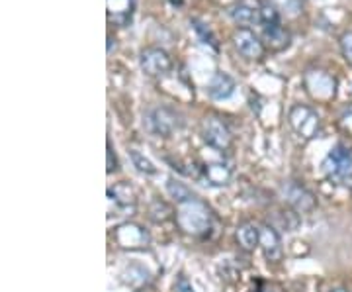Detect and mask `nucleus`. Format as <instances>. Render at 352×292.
<instances>
[{"label": "nucleus", "mask_w": 352, "mask_h": 292, "mask_svg": "<svg viewBox=\"0 0 352 292\" xmlns=\"http://www.w3.org/2000/svg\"><path fill=\"white\" fill-rule=\"evenodd\" d=\"M323 171L331 182L352 189V152L344 145H335L323 161Z\"/></svg>", "instance_id": "f03ea898"}, {"label": "nucleus", "mask_w": 352, "mask_h": 292, "mask_svg": "<svg viewBox=\"0 0 352 292\" xmlns=\"http://www.w3.org/2000/svg\"><path fill=\"white\" fill-rule=\"evenodd\" d=\"M233 177V169L223 163V161H215V163H206L201 167V178L206 180V185L212 187H226Z\"/></svg>", "instance_id": "ddd939ff"}, {"label": "nucleus", "mask_w": 352, "mask_h": 292, "mask_svg": "<svg viewBox=\"0 0 352 292\" xmlns=\"http://www.w3.org/2000/svg\"><path fill=\"white\" fill-rule=\"evenodd\" d=\"M235 89H237V83L233 81V76L227 75L223 71L214 73V76L210 79V83H208V87H206L208 94H210L214 101H226V98H229V96L235 92Z\"/></svg>", "instance_id": "f8f14e48"}, {"label": "nucleus", "mask_w": 352, "mask_h": 292, "mask_svg": "<svg viewBox=\"0 0 352 292\" xmlns=\"http://www.w3.org/2000/svg\"><path fill=\"white\" fill-rule=\"evenodd\" d=\"M303 85L317 102H331L337 96V79L321 69H309L303 75Z\"/></svg>", "instance_id": "39448f33"}, {"label": "nucleus", "mask_w": 352, "mask_h": 292, "mask_svg": "<svg viewBox=\"0 0 352 292\" xmlns=\"http://www.w3.org/2000/svg\"><path fill=\"white\" fill-rule=\"evenodd\" d=\"M168 2H170L173 6H182V4H184V0H168Z\"/></svg>", "instance_id": "a878e982"}, {"label": "nucleus", "mask_w": 352, "mask_h": 292, "mask_svg": "<svg viewBox=\"0 0 352 292\" xmlns=\"http://www.w3.org/2000/svg\"><path fill=\"white\" fill-rule=\"evenodd\" d=\"M229 14H231V18L241 25H249L254 24V22H258V8H252L247 2L235 4V6L229 10Z\"/></svg>", "instance_id": "f3484780"}, {"label": "nucleus", "mask_w": 352, "mask_h": 292, "mask_svg": "<svg viewBox=\"0 0 352 292\" xmlns=\"http://www.w3.org/2000/svg\"><path fill=\"white\" fill-rule=\"evenodd\" d=\"M108 18L116 24H127L135 8V0H106Z\"/></svg>", "instance_id": "dca6fc26"}, {"label": "nucleus", "mask_w": 352, "mask_h": 292, "mask_svg": "<svg viewBox=\"0 0 352 292\" xmlns=\"http://www.w3.org/2000/svg\"><path fill=\"white\" fill-rule=\"evenodd\" d=\"M116 242L124 249H143L149 243L147 231L138 226V224H124L116 229Z\"/></svg>", "instance_id": "9b49d317"}, {"label": "nucleus", "mask_w": 352, "mask_h": 292, "mask_svg": "<svg viewBox=\"0 0 352 292\" xmlns=\"http://www.w3.org/2000/svg\"><path fill=\"white\" fill-rule=\"evenodd\" d=\"M289 41H292V36L282 24L264 25L263 43L266 50L284 51L289 45Z\"/></svg>", "instance_id": "4468645a"}, {"label": "nucleus", "mask_w": 352, "mask_h": 292, "mask_svg": "<svg viewBox=\"0 0 352 292\" xmlns=\"http://www.w3.org/2000/svg\"><path fill=\"white\" fill-rule=\"evenodd\" d=\"M108 212L110 216H127L135 210V194L129 185H118L108 189Z\"/></svg>", "instance_id": "1a4fd4ad"}, {"label": "nucleus", "mask_w": 352, "mask_h": 292, "mask_svg": "<svg viewBox=\"0 0 352 292\" xmlns=\"http://www.w3.org/2000/svg\"><path fill=\"white\" fill-rule=\"evenodd\" d=\"M192 25H194V30L200 34V38L204 43H210V45L217 48L214 34H212V30H210V28H206V24H201V22H198V20H192Z\"/></svg>", "instance_id": "4be33fe9"}, {"label": "nucleus", "mask_w": 352, "mask_h": 292, "mask_svg": "<svg viewBox=\"0 0 352 292\" xmlns=\"http://www.w3.org/2000/svg\"><path fill=\"white\" fill-rule=\"evenodd\" d=\"M145 126L151 134L168 138V136H173L175 132H178L182 127V120H180V114L176 112L175 108L157 106V108H151L145 114Z\"/></svg>", "instance_id": "20e7f679"}, {"label": "nucleus", "mask_w": 352, "mask_h": 292, "mask_svg": "<svg viewBox=\"0 0 352 292\" xmlns=\"http://www.w3.org/2000/svg\"><path fill=\"white\" fill-rule=\"evenodd\" d=\"M340 51H342V57L346 59V63L352 65V32H346L340 36Z\"/></svg>", "instance_id": "5701e85b"}, {"label": "nucleus", "mask_w": 352, "mask_h": 292, "mask_svg": "<svg viewBox=\"0 0 352 292\" xmlns=\"http://www.w3.org/2000/svg\"><path fill=\"white\" fill-rule=\"evenodd\" d=\"M201 138L210 147H214L217 152H226L233 143L231 129L227 127L221 118H215V116H210L201 122Z\"/></svg>", "instance_id": "0eeeda50"}, {"label": "nucleus", "mask_w": 352, "mask_h": 292, "mask_svg": "<svg viewBox=\"0 0 352 292\" xmlns=\"http://www.w3.org/2000/svg\"><path fill=\"white\" fill-rule=\"evenodd\" d=\"M112 161L116 163V157H113L112 153V145L108 143V173H112Z\"/></svg>", "instance_id": "393cba45"}, {"label": "nucleus", "mask_w": 352, "mask_h": 292, "mask_svg": "<svg viewBox=\"0 0 352 292\" xmlns=\"http://www.w3.org/2000/svg\"><path fill=\"white\" fill-rule=\"evenodd\" d=\"M166 191H168V194H170V196H173V198H175L178 204L184 202V200H188V198H192V196H194V194H192V192H190L188 189L182 185V182L173 180V178L166 182Z\"/></svg>", "instance_id": "aec40b11"}, {"label": "nucleus", "mask_w": 352, "mask_h": 292, "mask_svg": "<svg viewBox=\"0 0 352 292\" xmlns=\"http://www.w3.org/2000/svg\"><path fill=\"white\" fill-rule=\"evenodd\" d=\"M258 24L264 25H276L282 24V14L274 2H263L258 4Z\"/></svg>", "instance_id": "6ab92c4d"}, {"label": "nucleus", "mask_w": 352, "mask_h": 292, "mask_svg": "<svg viewBox=\"0 0 352 292\" xmlns=\"http://www.w3.org/2000/svg\"><path fill=\"white\" fill-rule=\"evenodd\" d=\"M282 194H284V200L298 212H311L315 208V196L311 192L307 191L303 185L296 182V180H288L282 185Z\"/></svg>", "instance_id": "9d476101"}, {"label": "nucleus", "mask_w": 352, "mask_h": 292, "mask_svg": "<svg viewBox=\"0 0 352 292\" xmlns=\"http://www.w3.org/2000/svg\"><path fill=\"white\" fill-rule=\"evenodd\" d=\"M139 67L147 76L161 79L173 69V57L163 48H145L139 53Z\"/></svg>", "instance_id": "423d86ee"}, {"label": "nucleus", "mask_w": 352, "mask_h": 292, "mask_svg": "<svg viewBox=\"0 0 352 292\" xmlns=\"http://www.w3.org/2000/svg\"><path fill=\"white\" fill-rule=\"evenodd\" d=\"M175 291L176 292H194L192 289V284H190V280L184 277V275H180L175 282Z\"/></svg>", "instance_id": "b1692460"}, {"label": "nucleus", "mask_w": 352, "mask_h": 292, "mask_svg": "<svg viewBox=\"0 0 352 292\" xmlns=\"http://www.w3.org/2000/svg\"><path fill=\"white\" fill-rule=\"evenodd\" d=\"M258 292H272V291H270V289H261Z\"/></svg>", "instance_id": "bb28decb"}, {"label": "nucleus", "mask_w": 352, "mask_h": 292, "mask_svg": "<svg viewBox=\"0 0 352 292\" xmlns=\"http://www.w3.org/2000/svg\"><path fill=\"white\" fill-rule=\"evenodd\" d=\"M231 41H233L235 50L239 51V55H243L249 61H256V59H263L264 57L266 48H264L263 39L258 38L249 28H237L233 32Z\"/></svg>", "instance_id": "6e6552de"}, {"label": "nucleus", "mask_w": 352, "mask_h": 292, "mask_svg": "<svg viewBox=\"0 0 352 292\" xmlns=\"http://www.w3.org/2000/svg\"><path fill=\"white\" fill-rule=\"evenodd\" d=\"M333 292H346V291H333Z\"/></svg>", "instance_id": "cd10ccee"}, {"label": "nucleus", "mask_w": 352, "mask_h": 292, "mask_svg": "<svg viewBox=\"0 0 352 292\" xmlns=\"http://www.w3.org/2000/svg\"><path fill=\"white\" fill-rule=\"evenodd\" d=\"M176 222H178L180 229L190 236H206L212 229L214 216H212V210L201 202L200 198L192 196L188 200L178 204Z\"/></svg>", "instance_id": "f257e3e1"}, {"label": "nucleus", "mask_w": 352, "mask_h": 292, "mask_svg": "<svg viewBox=\"0 0 352 292\" xmlns=\"http://www.w3.org/2000/svg\"><path fill=\"white\" fill-rule=\"evenodd\" d=\"M261 247L268 261H278L282 257V242L280 236L272 226H263L261 228Z\"/></svg>", "instance_id": "2eb2a0df"}, {"label": "nucleus", "mask_w": 352, "mask_h": 292, "mask_svg": "<svg viewBox=\"0 0 352 292\" xmlns=\"http://www.w3.org/2000/svg\"><path fill=\"white\" fill-rule=\"evenodd\" d=\"M237 240L245 249H254L261 243V228L254 224H243L237 229Z\"/></svg>", "instance_id": "a211bd4d"}, {"label": "nucleus", "mask_w": 352, "mask_h": 292, "mask_svg": "<svg viewBox=\"0 0 352 292\" xmlns=\"http://www.w3.org/2000/svg\"><path fill=\"white\" fill-rule=\"evenodd\" d=\"M288 122L302 140H315L321 132V116L307 104H294L288 112Z\"/></svg>", "instance_id": "7ed1b4c3"}, {"label": "nucleus", "mask_w": 352, "mask_h": 292, "mask_svg": "<svg viewBox=\"0 0 352 292\" xmlns=\"http://www.w3.org/2000/svg\"><path fill=\"white\" fill-rule=\"evenodd\" d=\"M129 155H131V161H133V165L138 167V171L145 173V175H155V173H157L155 165H153L151 161H149L145 155H141L138 149H131V152H129Z\"/></svg>", "instance_id": "412c9836"}]
</instances>
